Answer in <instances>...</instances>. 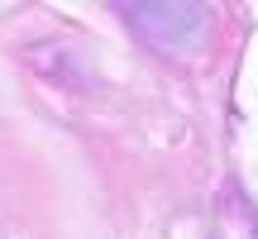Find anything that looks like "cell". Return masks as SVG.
<instances>
[]
</instances>
